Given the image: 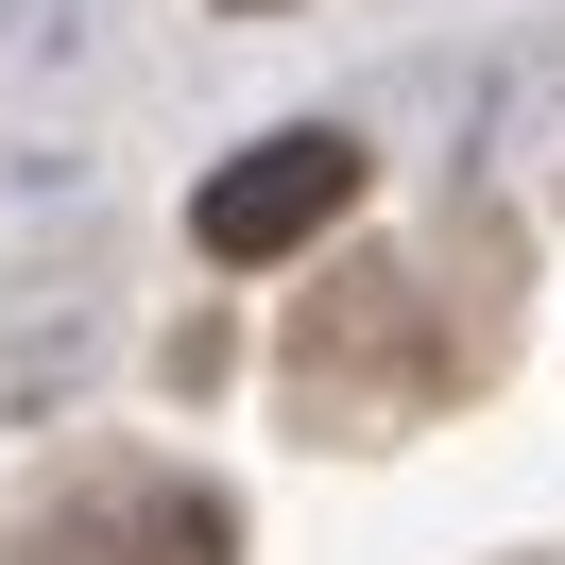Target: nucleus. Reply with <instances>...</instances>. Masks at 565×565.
I'll list each match as a JSON object with an SVG mask.
<instances>
[{
	"label": "nucleus",
	"instance_id": "f257e3e1",
	"mask_svg": "<svg viewBox=\"0 0 565 565\" xmlns=\"http://www.w3.org/2000/svg\"><path fill=\"white\" fill-rule=\"evenodd\" d=\"M480 360H497V309H446L412 257H360V275H326L309 309H291V394H309L326 428H412V412H446Z\"/></svg>",
	"mask_w": 565,
	"mask_h": 565
},
{
	"label": "nucleus",
	"instance_id": "f03ea898",
	"mask_svg": "<svg viewBox=\"0 0 565 565\" xmlns=\"http://www.w3.org/2000/svg\"><path fill=\"white\" fill-rule=\"evenodd\" d=\"M18 565H241V514L206 480H70L18 531Z\"/></svg>",
	"mask_w": 565,
	"mask_h": 565
},
{
	"label": "nucleus",
	"instance_id": "7ed1b4c3",
	"mask_svg": "<svg viewBox=\"0 0 565 565\" xmlns=\"http://www.w3.org/2000/svg\"><path fill=\"white\" fill-rule=\"evenodd\" d=\"M360 206V138H257V154H223L206 172V206H189V241L206 257H291V241H326V223Z\"/></svg>",
	"mask_w": 565,
	"mask_h": 565
},
{
	"label": "nucleus",
	"instance_id": "20e7f679",
	"mask_svg": "<svg viewBox=\"0 0 565 565\" xmlns=\"http://www.w3.org/2000/svg\"><path fill=\"white\" fill-rule=\"evenodd\" d=\"M241 18H257V0H241Z\"/></svg>",
	"mask_w": 565,
	"mask_h": 565
}]
</instances>
